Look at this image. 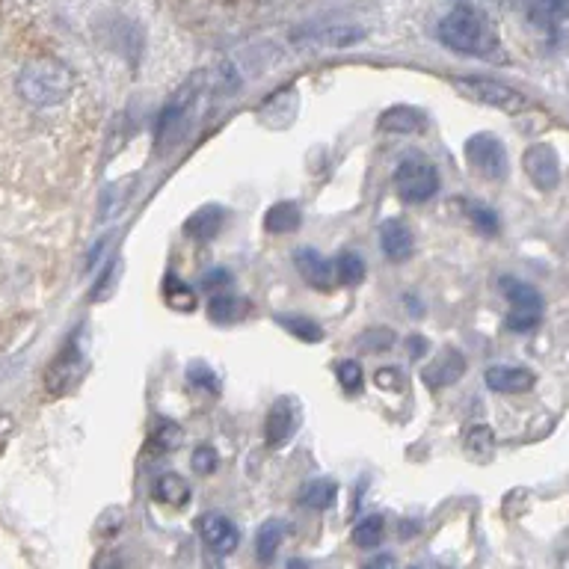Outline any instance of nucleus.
<instances>
[{"mask_svg":"<svg viewBox=\"0 0 569 569\" xmlns=\"http://www.w3.org/2000/svg\"><path fill=\"white\" fill-rule=\"evenodd\" d=\"M409 350H412V359H421L424 350H427V341H421V338H409Z\"/></svg>","mask_w":569,"mask_h":569,"instance_id":"nucleus-41","label":"nucleus"},{"mask_svg":"<svg viewBox=\"0 0 569 569\" xmlns=\"http://www.w3.org/2000/svg\"><path fill=\"white\" fill-rule=\"evenodd\" d=\"M199 81H202V78H196V83H190L187 89H181V92L163 107L161 119H158V149H161V152H172V149L184 140L187 122H190V107H193V101H196Z\"/></svg>","mask_w":569,"mask_h":569,"instance_id":"nucleus-5","label":"nucleus"},{"mask_svg":"<svg viewBox=\"0 0 569 569\" xmlns=\"http://www.w3.org/2000/svg\"><path fill=\"white\" fill-rule=\"evenodd\" d=\"M335 279H338V285H347V288L362 285V279H365V261H362V255L341 252L335 258Z\"/></svg>","mask_w":569,"mask_h":569,"instance_id":"nucleus-24","label":"nucleus"},{"mask_svg":"<svg viewBox=\"0 0 569 569\" xmlns=\"http://www.w3.org/2000/svg\"><path fill=\"white\" fill-rule=\"evenodd\" d=\"M15 89L33 107H57L72 95L75 75L66 63H60L54 57H36V60L24 63V69L18 72Z\"/></svg>","mask_w":569,"mask_h":569,"instance_id":"nucleus-2","label":"nucleus"},{"mask_svg":"<svg viewBox=\"0 0 569 569\" xmlns=\"http://www.w3.org/2000/svg\"><path fill=\"white\" fill-rule=\"evenodd\" d=\"M223 223H226V211H223L220 205H205V208H199L196 214L187 217L184 235L205 244V241H214V238L220 235Z\"/></svg>","mask_w":569,"mask_h":569,"instance_id":"nucleus-15","label":"nucleus"},{"mask_svg":"<svg viewBox=\"0 0 569 569\" xmlns=\"http://www.w3.org/2000/svg\"><path fill=\"white\" fill-rule=\"evenodd\" d=\"M294 427H297V409H294V401L279 398V401L270 407L267 421H264V439H267V445H270V448L285 445V442L291 439Z\"/></svg>","mask_w":569,"mask_h":569,"instance_id":"nucleus-13","label":"nucleus"},{"mask_svg":"<svg viewBox=\"0 0 569 569\" xmlns=\"http://www.w3.org/2000/svg\"><path fill=\"white\" fill-rule=\"evenodd\" d=\"M374 383H377V389H389V392H398V389L404 386L398 368H380V371L374 374Z\"/></svg>","mask_w":569,"mask_h":569,"instance_id":"nucleus-37","label":"nucleus"},{"mask_svg":"<svg viewBox=\"0 0 569 569\" xmlns=\"http://www.w3.org/2000/svg\"><path fill=\"white\" fill-rule=\"evenodd\" d=\"M335 374H338V383H341L344 392H359V389H362V377H365V374H362V365H359L356 359L338 362Z\"/></svg>","mask_w":569,"mask_h":569,"instance_id":"nucleus-30","label":"nucleus"},{"mask_svg":"<svg viewBox=\"0 0 569 569\" xmlns=\"http://www.w3.org/2000/svg\"><path fill=\"white\" fill-rule=\"evenodd\" d=\"M246 315V303L244 300H238V297H232V294H214L211 297V303H208V318L214 321V324H235V321H241Z\"/></svg>","mask_w":569,"mask_h":569,"instance_id":"nucleus-22","label":"nucleus"},{"mask_svg":"<svg viewBox=\"0 0 569 569\" xmlns=\"http://www.w3.org/2000/svg\"><path fill=\"white\" fill-rule=\"evenodd\" d=\"M163 297H166V303L172 306V309H178V312H193L196 309V294L190 291V285L187 282H181L178 276H166V282H163Z\"/></svg>","mask_w":569,"mask_h":569,"instance_id":"nucleus-27","label":"nucleus"},{"mask_svg":"<svg viewBox=\"0 0 569 569\" xmlns=\"http://www.w3.org/2000/svg\"><path fill=\"white\" fill-rule=\"evenodd\" d=\"M439 42L445 48L463 54V57H481V60H489V63L504 60L501 42H498L492 24L472 6H457L442 18Z\"/></svg>","mask_w":569,"mask_h":569,"instance_id":"nucleus-1","label":"nucleus"},{"mask_svg":"<svg viewBox=\"0 0 569 569\" xmlns=\"http://www.w3.org/2000/svg\"><path fill=\"white\" fill-rule=\"evenodd\" d=\"M294 264H297V270H300V276L315 288V291H321V294H329L332 288H335V264L321 255L318 249H312V246H300L297 252H294Z\"/></svg>","mask_w":569,"mask_h":569,"instance_id":"nucleus-8","label":"nucleus"},{"mask_svg":"<svg viewBox=\"0 0 569 569\" xmlns=\"http://www.w3.org/2000/svg\"><path fill=\"white\" fill-rule=\"evenodd\" d=\"M190 466H193V472H196V475H211V472L217 469V451H214V448H208V445L196 448V451H193V457H190Z\"/></svg>","mask_w":569,"mask_h":569,"instance_id":"nucleus-34","label":"nucleus"},{"mask_svg":"<svg viewBox=\"0 0 569 569\" xmlns=\"http://www.w3.org/2000/svg\"><path fill=\"white\" fill-rule=\"evenodd\" d=\"M466 161L489 181H501L507 175V152L492 134H475L466 140Z\"/></svg>","mask_w":569,"mask_h":569,"instance_id":"nucleus-6","label":"nucleus"},{"mask_svg":"<svg viewBox=\"0 0 569 569\" xmlns=\"http://www.w3.org/2000/svg\"><path fill=\"white\" fill-rule=\"evenodd\" d=\"M300 223H303V214L294 202H279L264 214V229L270 235H291L300 229Z\"/></svg>","mask_w":569,"mask_h":569,"instance_id":"nucleus-18","label":"nucleus"},{"mask_svg":"<svg viewBox=\"0 0 569 569\" xmlns=\"http://www.w3.org/2000/svg\"><path fill=\"white\" fill-rule=\"evenodd\" d=\"M152 495L161 501V504H169V507H184L190 501V484L181 478V475H161L152 487Z\"/></svg>","mask_w":569,"mask_h":569,"instance_id":"nucleus-21","label":"nucleus"},{"mask_svg":"<svg viewBox=\"0 0 569 569\" xmlns=\"http://www.w3.org/2000/svg\"><path fill=\"white\" fill-rule=\"evenodd\" d=\"M386 537V519L383 516H365L356 528H353V543L359 549H377Z\"/></svg>","mask_w":569,"mask_h":569,"instance_id":"nucleus-25","label":"nucleus"},{"mask_svg":"<svg viewBox=\"0 0 569 569\" xmlns=\"http://www.w3.org/2000/svg\"><path fill=\"white\" fill-rule=\"evenodd\" d=\"M377 128H380L383 134H398V137L421 134V131H424V113L415 110V107L398 104V107H389V110L380 116Z\"/></svg>","mask_w":569,"mask_h":569,"instance_id":"nucleus-16","label":"nucleus"},{"mask_svg":"<svg viewBox=\"0 0 569 569\" xmlns=\"http://www.w3.org/2000/svg\"><path fill=\"white\" fill-rule=\"evenodd\" d=\"M178 445H181V430H178V424L158 421V427H155V433H152V448H158V451H175Z\"/></svg>","mask_w":569,"mask_h":569,"instance_id":"nucleus-31","label":"nucleus"},{"mask_svg":"<svg viewBox=\"0 0 569 569\" xmlns=\"http://www.w3.org/2000/svg\"><path fill=\"white\" fill-rule=\"evenodd\" d=\"M365 569H398V561L392 555H377L365 564Z\"/></svg>","mask_w":569,"mask_h":569,"instance_id":"nucleus-40","label":"nucleus"},{"mask_svg":"<svg viewBox=\"0 0 569 569\" xmlns=\"http://www.w3.org/2000/svg\"><path fill=\"white\" fill-rule=\"evenodd\" d=\"M454 89L478 104L495 107L501 113H522L528 107L525 95L516 92L513 86L501 81H489V78H454Z\"/></svg>","mask_w":569,"mask_h":569,"instance_id":"nucleus-4","label":"nucleus"},{"mask_svg":"<svg viewBox=\"0 0 569 569\" xmlns=\"http://www.w3.org/2000/svg\"><path fill=\"white\" fill-rule=\"evenodd\" d=\"M276 324L282 326L285 332H291L294 338H300V341H309V344L324 341V326L315 324L306 315H276Z\"/></svg>","mask_w":569,"mask_h":569,"instance_id":"nucleus-23","label":"nucleus"},{"mask_svg":"<svg viewBox=\"0 0 569 569\" xmlns=\"http://www.w3.org/2000/svg\"><path fill=\"white\" fill-rule=\"evenodd\" d=\"M288 569H309V567H306V561H300V558H294V561L288 564Z\"/></svg>","mask_w":569,"mask_h":569,"instance_id":"nucleus-42","label":"nucleus"},{"mask_svg":"<svg viewBox=\"0 0 569 569\" xmlns=\"http://www.w3.org/2000/svg\"><path fill=\"white\" fill-rule=\"evenodd\" d=\"M463 374H466V359H463V353L454 350V347H448V350H442V353L421 371V380H424V386H430V389H445V386H454Z\"/></svg>","mask_w":569,"mask_h":569,"instance_id":"nucleus-10","label":"nucleus"},{"mask_svg":"<svg viewBox=\"0 0 569 569\" xmlns=\"http://www.w3.org/2000/svg\"><path fill=\"white\" fill-rule=\"evenodd\" d=\"M469 214H472V223H475L484 235H495V232L501 229L498 214H495V211H489V208H484V205H475Z\"/></svg>","mask_w":569,"mask_h":569,"instance_id":"nucleus-36","label":"nucleus"},{"mask_svg":"<svg viewBox=\"0 0 569 569\" xmlns=\"http://www.w3.org/2000/svg\"><path fill=\"white\" fill-rule=\"evenodd\" d=\"M282 537H285V525L279 519H270V522H264L258 528V534H255V555H258L261 564H270L276 558V552L282 546Z\"/></svg>","mask_w":569,"mask_h":569,"instance_id":"nucleus-20","label":"nucleus"},{"mask_svg":"<svg viewBox=\"0 0 569 569\" xmlns=\"http://www.w3.org/2000/svg\"><path fill=\"white\" fill-rule=\"evenodd\" d=\"M83 374V353L72 344V347H66L57 359H54V365L48 368V374H45V386L51 389V395H63L66 389H72L75 386V380Z\"/></svg>","mask_w":569,"mask_h":569,"instance_id":"nucleus-12","label":"nucleus"},{"mask_svg":"<svg viewBox=\"0 0 569 569\" xmlns=\"http://www.w3.org/2000/svg\"><path fill=\"white\" fill-rule=\"evenodd\" d=\"M365 33L356 30V27H324V30H315L306 36L309 45L315 48H332V51H341V48H350L353 42H359Z\"/></svg>","mask_w":569,"mask_h":569,"instance_id":"nucleus-19","label":"nucleus"},{"mask_svg":"<svg viewBox=\"0 0 569 569\" xmlns=\"http://www.w3.org/2000/svg\"><path fill=\"white\" fill-rule=\"evenodd\" d=\"M202 285H205V288L220 291V288H226V285H229V273H226V270H211V273H205V276H202Z\"/></svg>","mask_w":569,"mask_h":569,"instance_id":"nucleus-38","label":"nucleus"},{"mask_svg":"<svg viewBox=\"0 0 569 569\" xmlns=\"http://www.w3.org/2000/svg\"><path fill=\"white\" fill-rule=\"evenodd\" d=\"M522 166H525V175L531 178V184L537 190H555L561 184V161L549 143H534L525 152Z\"/></svg>","mask_w":569,"mask_h":569,"instance_id":"nucleus-7","label":"nucleus"},{"mask_svg":"<svg viewBox=\"0 0 569 569\" xmlns=\"http://www.w3.org/2000/svg\"><path fill=\"white\" fill-rule=\"evenodd\" d=\"M95 569H125V564H122V558H119V555H113V552H104V555L95 561Z\"/></svg>","mask_w":569,"mask_h":569,"instance_id":"nucleus-39","label":"nucleus"},{"mask_svg":"<svg viewBox=\"0 0 569 569\" xmlns=\"http://www.w3.org/2000/svg\"><path fill=\"white\" fill-rule=\"evenodd\" d=\"M380 249L389 261H407L415 249V238L404 220H383L380 223Z\"/></svg>","mask_w":569,"mask_h":569,"instance_id":"nucleus-14","label":"nucleus"},{"mask_svg":"<svg viewBox=\"0 0 569 569\" xmlns=\"http://www.w3.org/2000/svg\"><path fill=\"white\" fill-rule=\"evenodd\" d=\"M487 386L498 395H522V392H531L537 377L531 368H522V365H492L484 374Z\"/></svg>","mask_w":569,"mask_h":569,"instance_id":"nucleus-11","label":"nucleus"},{"mask_svg":"<svg viewBox=\"0 0 569 569\" xmlns=\"http://www.w3.org/2000/svg\"><path fill=\"white\" fill-rule=\"evenodd\" d=\"M199 537L205 540V546H211L217 555H232L235 549H238V543H241V534H238V528L226 519V516H220V513H205V516H199Z\"/></svg>","mask_w":569,"mask_h":569,"instance_id":"nucleus-9","label":"nucleus"},{"mask_svg":"<svg viewBox=\"0 0 569 569\" xmlns=\"http://www.w3.org/2000/svg\"><path fill=\"white\" fill-rule=\"evenodd\" d=\"M463 445L472 457H489V451L495 445V433L487 424H472L463 436Z\"/></svg>","mask_w":569,"mask_h":569,"instance_id":"nucleus-28","label":"nucleus"},{"mask_svg":"<svg viewBox=\"0 0 569 569\" xmlns=\"http://www.w3.org/2000/svg\"><path fill=\"white\" fill-rule=\"evenodd\" d=\"M395 344V332L392 329H368L362 338H359V347L368 350V353H380V350H389Z\"/></svg>","mask_w":569,"mask_h":569,"instance_id":"nucleus-33","label":"nucleus"},{"mask_svg":"<svg viewBox=\"0 0 569 569\" xmlns=\"http://www.w3.org/2000/svg\"><path fill=\"white\" fill-rule=\"evenodd\" d=\"M335 495H338L335 481L318 478V481H309V484L303 487V492H300V501H303L306 507H312V510H326V507H332Z\"/></svg>","mask_w":569,"mask_h":569,"instance_id":"nucleus-26","label":"nucleus"},{"mask_svg":"<svg viewBox=\"0 0 569 569\" xmlns=\"http://www.w3.org/2000/svg\"><path fill=\"white\" fill-rule=\"evenodd\" d=\"M122 525H125V510L122 507H110V510H104L101 516H98V522H95V531H98V537H116L119 531H122Z\"/></svg>","mask_w":569,"mask_h":569,"instance_id":"nucleus-32","label":"nucleus"},{"mask_svg":"<svg viewBox=\"0 0 569 569\" xmlns=\"http://www.w3.org/2000/svg\"><path fill=\"white\" fill-rule=\"evenodd\" d=\"M187 380H190V386H199V389H205V392H220V377L205 365V362H190L187 365Z\"/></svg>","mask_w":569,"mask_h":569,"instance_id":"nucleus-29","label":"nucleus"},{"mask_svg":"<svg viewBox=\"0 0 569 569\" xmlns=\"http://www.w3.org/2000/svg\"><path fill=\"white\" fill-rule=\"evenodd\" d=\"M501 294L507 297L510 309H519V312H537L543 315V297L537 294V288L513 279V276H504L501 279Z\"/></svg>","mask_w":569,"mask_h":569,"instance_id":"nucleus-17","label":"nucleus"},{"mask_svg":"<svg viewBox=\"0 0 569 569\" xmlns=\"http://www.w3.org/2000/svg\"><path fill=\"white\" fill-rule=\"evenodd\" d=\"M395 190L407 205H424L439 193V169L424 155H407L395 169Z\"/></svg>","mask_w":569,"mask_h":569,"instance_id":"nucleus-3","label":"nucleus"},{"mask_svg":"<svg viewBox=\"0 0 569 569\" xmlns=\"http://www.w3.org/2000/svg\"><path fill=\"white\" fill-rule=\"evenodd\" d=\"M504 326L510 332H531L534 326H540V315L537 312H519V309H510V315L504 318Z\"/></svg>","mask_w":569,"mask_h":569,"instance_id":"nucleus-35","label":"nucleus"}]
</instances>
